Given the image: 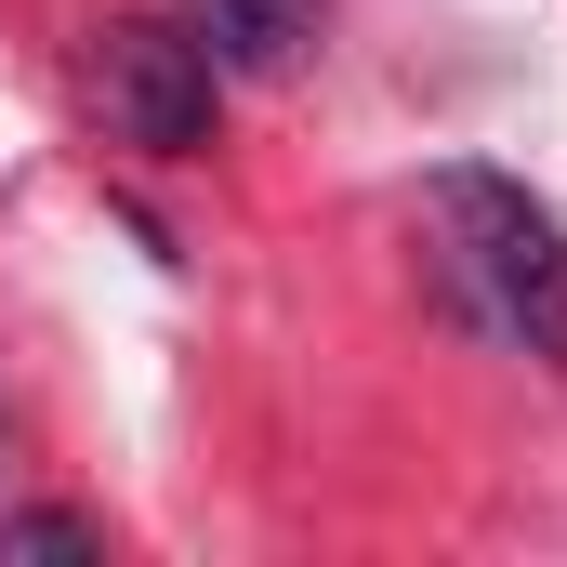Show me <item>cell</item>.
<instances>
[{
  "label": "cell",
  "mask_w": 567,
  "mask_h": 567,
  "mask_svg": "<svg viewBox=\"0 0 567 567\" xmlns=\"http://www.w3.org/2000/svg\"><path fill=\"white\" fill-rule=\"evenodd\" d=\"M435 225H449V265L488 290V317L515 343L567 357V225H555V198H528L488 158H449L435 172Z\"/></svg>",
  "instance_id": "6da1fadb"
},
{
  "label": "cell",
  "mask_w": 567,
  "mask_h": 567,
  "mask_svg": "<svg viewBox=\"0 0 567 567\" xmlns=\"http://www.w3.org/2000/svg\"><path fill=\"white\" fill-rule=\"evenodd\" d=\"M93 106H106V133L120 145H145V158H198L212 145V93H225V66L198 53V27H106L93 40Z\"/></svg>",
  "instance_id": "7a4b0ae2"
},
{
  "label": "cell",
  "mask_w": 567,
  "mask_h": 567,
  "mask_svg": "<svg viewBox=\"0 0 567 567\" xmlns=\"http://www.w3.org/2000/svg\"><path fill=\"white\" fill-rule=\"evenodd\" d=\"M317 13H330V0H185V27H198V53H212L225 80H278V66H303V40H317Z\"/></svg>",
  "instance_id": "3957f363"
},
{
  "label": "cell",
  "mask_w": 567,
  "mask_h": 567,
  "mask_svg": "<svg viewBox=\"0 0 567 567\" xmlns=\"http://www.w3.org/2000/svg\"><path fill=\"white\" fill-rule=\"evenodd\" d=\"M93 555H106V515H80V502L0 515V567H93Z\"/></svg>",
  "instance_id": "277c9868"
}]
</instances>
